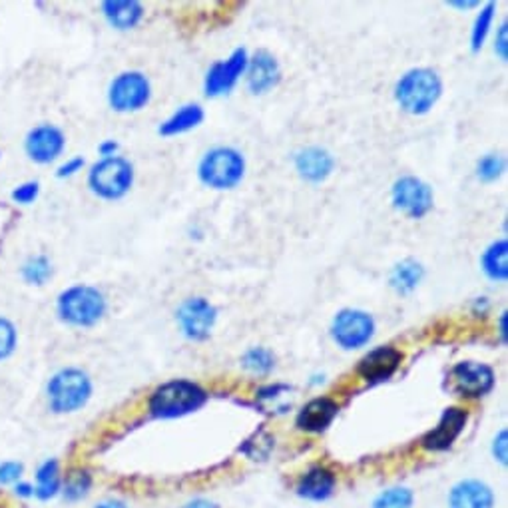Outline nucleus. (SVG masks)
Masks as SVG:
<instances>
[{
  "label": "nucleus",
  "instance_id": "f3484780",
  "mask_svg": "<svg viewBox=\"0 0 508 508\" xmlns=\"http://www.w3.org/2000/svg\"><path fill=\"white\" fill-rule=\"evenodd\" d=\"M339 413V405L333 398L319 397L309 401L297 415V427L305 433H321L331 425Z\"/></svg>",
  "mask_w": 508,
  "mask_h": 508
},
{
  "label": "nucleus",
  "instance_id": "2f4dec72",
  "mask_svg": "<svg viewBox=\"0 0 508 508\" xmlns=\"http://www.w3.org/2000/svg\"><path fill=\"white\" fill-rule=\"evenodd\" d=\"M16 347V329L8 319L0 317V361L10 357Z\"/></svg>",
  "mask_w": 508,
  "mask_h": 508
},
{
  "label": "nucleus",
  "instance_id": "7c9ffc66",
  "mask_svg": "<svg viewBox=\"0 0 508 508\" xmlns=\"http://www.w3.org/2000/svg\"><path fill=\"white\" fill-rule=\"evenodd\" d=\"M503 169H504L503 159L494 154H488L481 159V162H478L476 174L483 179V182H493V179H496L503 174Z\"/></svg>",
  "mask_w": 508,
  "mask_h": 508
},
{
  "label": "nucleus",
  "instance_id": "7ed1b4c3",
  "mask_svg": "<svg viewBox=\"0 0 508 508\" xmlns=\"http://www.w3.org/2000/svg\"><path fill=\"white\" fill-rule=\"evenodd\" d=\"M58 315L74 327H92L106 313V297L90 285H74L60 293Z\"/></svg>",
  "mask_w": 508,
  "mask_h": 508
},
{
  "label": "nucleus",
  "instance_id": "6e6552de",
  "mask_svg": "<svg viewBox=\"0 0 508 508\" xmlns=\"http://www.w3.org/2000/svg\"><path fill=\"white\" fill-rule=\"evenodd\" d=\"M375 321L373 317L359 312V309H343L341 313H337L333 319L331 333L335 343L343 349H359L369 343V339L373 337Z\"/></svg>",
  "mask_w": 508,
  "mask_h": 508
},
{
  "label": "nucleus",
  "instance_id": "f704fd0d",
  "mask_svg": "<svg viewBox=\"0 0 508 508\" xmlns=\"http://www.w3.org/2000/svg\"><path fill=\"white\" fill-rule=\"evenodd\" d=\"M506 428H503L501 433H498L494 436V441H493V456L496 458L498 463L501 465H506V458H508V453H506V448H508V443H506Z\"/></svg>",
  "mask_w": 508,
  "mask_h": 508
},
{
  "label": "nucleus",
  "instance_id": "72a5a7b5",
  "mask_svg": "<svg viewBox=\"0 0 508 508\" xmlns=\"http://www.w3.org/2000/svg\"><path fill=\"white\" fill-rule=\"evenodd\" d=\"M23 471H24V468L20 463H14V461L3 463V465H0V483L8 484V483L18 481L20 474H23Z\"/></svg>",
  "mask_w": 508,
  "mask_h": 508
},
{
  "label": "nucleus",
  "instance_id": "4be33fe9",
  "mask_svg": "<svg viewBox=\"0 0 508 508\" xmlns=\"http://www.w3.org/2000/svg\"><path fill=\"white\" fill-rule=\"evenodd\" d=\"M204 120V110L199 108L197 104H187L184 108H179L177 112L168 118L166 122L159 126V134L162 136H177L189 132V129L199 126V122Z\"/></svg>",
  "mask_w": 508,
  "mask_h": 508
},
{
  "label": "nucleus",
  "instance_id": "4468645a",
  "mask_svg": "<svg viewBox=\"0 0 508 508\" xmlns=\"http://www.w3.org/2000/svg\"><path fill=\"white\" fill-rule=\"evenodd\" d=\"M403 361V353L395 347H377L359 361L357 373L367 383H379L391 377Z\"/></svg>",
  "mask_w": 508,
  "mask_h": 508
},
{
  "label": "nucleus",
  "instance_id": "4c0bfd02",
  "mask_svg": "<svg viewBox=\"0 0 508 508\" xmlns=\"http://www.w3.org/2000/svg\"><path fill=\"white\" fill-rule=\"evenodd\" d=\"M182 508H219V504L209 501V498H192V501H187Z\"/></svg>",
  "mask_w": 508,
  "mask_h": 508
},
{
  "label": "nucleus",
  "instance_id": "aec40b11",
  "mask_svg": "<svg viewBox=\"0 0 508 508\" xmlns=\"http://www.w3.org/2000/svg\"><path fill=\"white\" fill-rule=\"evenodd\" d=\"M335 491V474L325 466H313L302 476L297 484V494L312 503L327 501Z\"/></svg>",
  "mask_w": 508,
  "mask_h": 508
},
{
  "label": "nucleus",
  "instance_id": "ddd939ff",
  "mask_svg": "<svg viewBox=\"0 0 508 508\" xmlns=\"http://www.w3.org/2000/svg\"><path fill=\"white\" fill-rule=\"evenodd\" d=\"M453 383L465 397H483L494 385L493 369L484 363L463 361L453 367Z\"/></svg>",
  "mask_w": 508,
  "mask_h": 508
},
{
  "label": "nucleus",
  "instance_id": "412c9836",
  "mask_svg": "<svg viewBox=\"0 0 508 508\" xmlns=\"http://www.w3.org/2000/svg\"><path fill=\"white\" fill-rule=\"evenodd\" d=\"M102 13L110 24L118 30L134 28L142 20L144 8L134 0H108L102 5Z\"/></svg>",
  "mask_w": 508,
  "mask_h": 508
},
{
  "label": "nucleus",
  "instance_id": "5701e85b",
  "mask_svg": "<svg viewBox=\"0 0 508 508\" xmlns=\"http://www.w3.org/2000/svg\"><path fill=\"white\" fill-rule=\"evenodd\" d=\"M423 275V265L413 262V259H407V262L395 265L391 273V285L398 293H411L413 289L421 283Z\"/></svg>",
  "mask_w": 508,
  "mask_h": 508
},
{
  "label": "nucleus",
  "instance_id": "cd10ccee",
  "mask_svg": "<svg viewBox=\"0 0 508 508\" xmlns=\"http://www.w3.org/2000/svg\"><path fill=\"white\" fill-rule=\"evenodd\" d=\"M242 365L247 369V371H252L255 375H265L273 369L275 359H273L272 351H267V349L254 347L244 355Z\"/></svg>",
  "mask_w": 508,
  "mask_h": 508
},
{
  "label": "nucleus",
  "instance_id": "bb28decb",
  "mask_svg": "<svg viewBox=\"0 0 508 508\" xmlns=\"http://www.w3.org/2000/svg\"><path fill=\"white\" fill-rule=\"evenodd\" d=\"M20 273H23V279L30 285H44L48 277L53 275V265H50L46 255H33L26 259Z\"/></svg>",
  "mask_w": 508,
  "mask_h": 508
},
{
  "label": "nucleus",
  "instance_id": "f257e3e1",
  "mask_svg": "<svg viewBox=\"0 0 508 508\" xmlns=\"http://www.w3.org/2000/svg\"><path fill=\"white\" fill-rule=\"evenodd\" d=\"M50 411L56 415L74 413L82 408L92 397V381L82 369L66 367L53 375L46 385Z\"/></svg>",
  "mask_w": 508,
  "mask_h": 508
},
{
  "label": "nucleus",
  "instance_id": "c756f323",
  "mask_svg": "<svg viewBox=\"0 0 508 508\" xmlns=\"http://www.w3.org/2000/svg\"><path fill=\"white\" fill-rule=\"evenodd\" d=\"M493 16H494V5H486L483 8V13L478 14L474 28H473V50H478L483 46L486 33H488V26L493 23Z\"/></svg>",
  "mask_w": 508,
  "mask_h": 508
},
{
  "label": "nucleus",
  "instance_id": "6ab92c4d",
  "mask_svg": "<svg viewBox=\"0 0 508 508\" xmlns=\"http://www.w3.org/2000/svg\"><path fill=\"white\" fill-rule=\"evenodd\" d=\"M279 64L277 60L267 53H257L247 62V86L254 94H264L279 82Z\"/></svg>",
  "mask_w": 508,
  "mask_h": 508
},
{
  "label": "nucleus",
  "instance_id": "c85d7f7f",
  "mask_svg": "<svg viewBox=\"0 0 508 508\" xmlns=\"http://www.w3.org/2000/svg\"><path fill=\"white\" fill-rule=\"evenodd\" d=\"M90 476L86 473H74L72 476L68 478L66 481V486H64V498L70 503H74V501H80V498L86 496L88 493V488H90Z\"/></svg>",
  "mask_w": 508,
  "mask_h": 508
},
{
  "label": "nucleus",
  "instance_id": "f8f14e48",
  "mask_svg": "<svg viewBox=\"0 0 508 508\" xmlns=\"http://www.w3.org/2000/svg\"><path fill=\"white\" fill-rule=\"evenodd\" d=\"M247 53L244 48H237L235 53L222 62H216L206 76V94L207 96H222L232 90L239 76H244L247 70Z\"/></svg>",
  "mask_w": 508,
  "mask_h": 508
},
{
  "label": "nucleus",
  "instance_id": "20e7f679",
  "mask_svg": "<svg viewBox=\"0 0 508 508\" xmlns=\"http://www.w3.org/2000/svg\"><path fill=\"white\" fill-rule=\"evenodd\" d=\"M206 403V393L192 381H169L158 387L149 398V411L159 418H176L197 411Z\"/></svg>",
  "mask_w": 508,
  "mask_h": 508
},
{
  "label": "nucleus",
  "instance_id": "1a4fd4ad",
  "mask_svg": "<svg viewBox=\"0 0 508 508\" xmlns=\"http://www.w3.org/2000/svg\"><path fill=\"white\" fill-rule=\"evenodd\" d=\"M216 307L204 297H189L177 309V323L182 333L192 341H204L216 325Z\"/></svg>",
  "mask_w": 508,
  "mask_h": 508
},
{
  "label": "nucleus",
  "instance_id": "393cba45",
  "mask_svg": "<svg viewBox=\"0 0 508 508\" xmlns=\"http://www.w3.org/2000/svg\"><path fill=\"white\" fill-rule=\"evenodd\" d=\"M60 491V473H58V463L56 461H46L36 473V486H34V496L40 501H48Z\"/></svg>",
  "mask_w": 508,
  "mask_h": 508
},
{
  "label": "nucleus",
  "instance_id": "b1692460",
  "mask_svg": "<svg viewBox=\"0 0 508 508\" xmlns=\"http://www.w3.org/2000/svg\"><path fill=\"white\" fill-rule=\"evenodd\" d=\"M506 257H508V244L504 242V239L503 242L493 244L483 255L484 273L491 279H496V282H504V279L508 277Z\"/></svg>",
  "mask_w": 508,
  "mask_h": 508
},
{
  "label": "nucleus",
  "instance_id": "e433bc0d",
  "mask_svg": "<svg viewBox=\"0 0 508 508\" xmlns=\"http://www.w3.org/2000/svg\"><path fill=\"white\" fill-rule=\"evenodd\" d=\"M494 50L498 53V56L506 60V24H503L501 30H498V40L494 44Z\"/></svg>",
  "mask_w": 508,
  "mask_h": 508
},
{
  "label": "nucleus",
  "instance_id": "a19ab883",
  "mask_svg": "<svg viewBox=\"0 0 508 508\" xmlns=\"http://www.w3.org/2000/svg\"><path fill=\"white\" fill-rule=\"evenodd\" d=\"M94 508H128V506L124 503H120V501H104V503L96 504Z\"/></svg>",
  "mask_w": 508,
  "mask_h": 508
},
{
  "label": "nucleus",
  "instance_id": "c9c22d12",
  "mask_svg": "<svg viewBox=\"0 0 508 508\" xmlns=\"http://www.w3.org/2000/svg\"><path fill=\"white\" fill-rule=\"evenodd\" d=\"M82 168H84V159H82V158L68 159L66 164H62V166L58 168V177H70V176H74V174H78Z\"/></svg>",
  "mask_w": 508,
  "mask_h": 508
},
{
  "label": "nucleus",
  "instance_id": "f03ea898",
  "mask_svg": "<svg viewBox=\"0 0 508 508\" xmlns=\"http://www.w3.org/2000/svg\"><path fill=\"white\" fill-rule=\"evenodd\" d=\"M443 84L436 72L428 68H415L398 80L395 88V98L408 114H427L436 100L441 98Z\"/></svg>",
  "mask_w": 508,
  "mask_h": 508
},
{
  "label": "nucleus",
  "instance_id": "473e14b6",
  "mask_svg": "<svg viewBox=\"0 0 508 508\" xmlns=\"http://www.w3.org/2000/svg\"><path fill=\"white\" fill-rule=\"evenodd\" d=\"M38 192H40V184L38 182H24V184H20V186L14 187L13 199H14L16 204L28 206V204H33L34 199L38 197Z\"/></svg>",
  "mask_w": 508,
  "mask_h": 508
},
{
  "label": "nucleus",
  "instance_id": "ea45409f",
  "mask_svg": "<svg viewBox=\"0 0 508 508\" xmlns=\"http://www.w3.org/2000/svg\"><path fill=\"white\" fill-rule=\"evenodd\" d=\"M16 494L20 496H33L34 494V488L30 484H18L16 486Z\"/></svg>",
  "mask_w": 508,
  "mask_h": 508
},
{
  "label": "nucleus",
  "instance_id": "9b49d317",
  "mask_svg": "<svg viewBox=\"0 0 508 508\" xmlns=\"http://www.w3.org/2000/svg\"><path fill=\"white\" fill-rule=\"evenodd\" d=\"M66 138L53 124H40L30 129L24 139L26 156L36 164H50L62 154Z\"/></svg>",
  "mask_w": 508,
  "mask_h": 508
},
{
  "label": "nucleus",
  "instance_id": "a878e982",
  "mask_svg": "<svg viewBox=\"0 0 508 508\" xmlns=\"http://www.w3.org/2000/svg\"><path fill=\"white\" fill-rule=\"evenodd\" d=\"M415 494L407 486H393L379 493L371 508H413Z\"/></svg>",
  "mask_w": 508,
  "mask_h": 508
},
{
  "label": "nucleus",
  "instance_id": "58836bf2",
  "mask_svg": "<svg viewBox=\"0 0 508 508\" xmlns=\"http://www.w3.org/2000/svg\"><path fill=\"white\" fill-rule=\"evenodd\" d=\"M100 154H102L104 158H112V156H116V152H118V144L114 142V139H108V142H104V144H100Z\"/></svg>",
  "mask_w": 508,
  "mask_h": 508
},
{
  "label": "nucleus",
  "instance_id": "0eeeda50",
  "mask_svg": "<svg viewBox=\"0 0 508 508\" xmlns=\"http://www.w3.org/2000/svg\"><path fill=\"white\" fill-rule=\"evenodd\" d=\"M152 96V86L142 72H124L112 80L108 90V102L116 112L142 110Z\"/></svg>",
  "mask_w": 508,
  "mask_h": 508
},
{
  "label": "nucleus",
  "instance_id": "423d86ee",
  "mask_svg": "<svg viewBox=\"0 0 508 508\" xmlns=\"http://www.w3.org/2000/svg\"><path fill=\"white\" fill-rule=\"evenodd\" d=\"M245 174L244 156L232 148H216L199 162V179L214 189H229Z\"/></svg>",
  "mask_w": 508,
  "mask_h": 508
},
{
  "label": "nucleus",
  "instance_id": "39448f33",
  "mask_svg": "<svg viewBox=\"0 0 508 508\" xmlns=\"http://www.w3.org/2000/svg\"><path fill=\"white\" fill-rule=\"evenodd\" d=\"M134 184V166L122 156L102 158L92 166L88 176V186L102 199L124 197Z\"/></svg>",
  "mask_w": 508,
  "mask_h": 508
},
{
  "label": "nucleus",
  "instance_id": "2eb2a0df",
  "mask_svg": "<svg viewBox=\"0 0 508 508\" xmlns=\"http://www.w3.org/2000/svg\"><path fill=\"white\" fill-rule=\"evenodd\" d=\"M466 418L468 415L466 411H463V408L458 407L446 408L438 425L433 428V431H428L427 436L423 438V446L427 451H446V448L456 441V436L463 433Z\"/></svg>",
  "mask_w": 508,
  "mask_h": 508
},
{
  "label": "nucleus",
  "instance_id": "dca6fc26",
  "mask_svg": "<svg viewBox=\"0 0 508 508\" xmlns=\"http://www.w3.org/2000/svg\"><path fill=\"white\" fill-rule=\"evenodd\" d=\"M448 508H494V493L478 478H465L448 493Z\"/></svg>",
  "mask_w": 508,
  "mask_h": 508
},
{
  "label": "nucleus",
  "instance_id": "a211bd4d",
  "mask_svg": "<svg viewBox=\"0 0 508 508\" xmlns=\"http://www.w3.org/2000/svg\"><path fill=\"white\" fill-rule=\"evenodd\" d=\"M335 159L323 148H305L295 156V169L307 182H323L333 172Z\"/></svg>",
  "mask_w": 508,
  "mask_h": 508
},
{
  "label": "nucleus",
  "instance_id": "79ce46f5",
  "mask_svg": "<svg viewBox=\"0 0 508 508\" xmlns=\"http://www.w3.org/2000/svg\"><path fill=\"white\" fill-rule=\"evenodd\" d=\"M503 335L506 337V313L503 315Z\"/></svg>",
  "mask_w": 508,
  "mask_h": 508
},
{
  "label": "nucleus",
  "instance_id": "9d476101",
  "mask_svg": "<svg viewBox=\"0 0 508 508\" xmlns=\"http://www.w3.org/2000/svg\"><path fill=\"white\" fill-rule=\"evenodd\" d=\"M393 204L405 216L418 219L428 214L433 207V192L418 177L405 176L397 179L393 186Z\"/></svg>",
  "mask_w": 508,
  "mask_h": 508
}]
</instances>
